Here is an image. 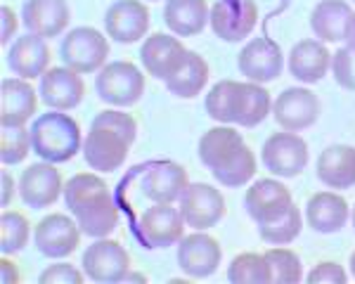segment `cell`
<instances>
[{
    "label": "cell",
    "mask_w": 355,
    "mask_h": 284,
    "mask_svg": "<svg viewBox=\"0 0 355 284\" xmlns=\"http://www.w3.org/2000/svg\"><path fill=\"white\" fill-rule=\"evenodd\" d=\"M227 280L232 284H263L272 282L270 265H268L266 256L261 254H237L232 263L227 265Z\"/></svg>",
    "instance_id": "cell-34"
},
{
    "label": "cell",
    "mask_w": 355,
    "mask_h": 284,
    "mask_svg": "<svg viewBox=\"0 0 355 284\" xmlns=\"http://www.w3.org/2000/svg\"><path fill=\"white\" fill-rule=\"evenodd\" d=\"M125 280H137V282H147V277H145V275H137V272H128V275H125Z\"/></svg>",
    "instance_id": "cell-47"
},
{
    "label": "cell",
    "mask_w": 355,
    "mask_h": 284,
    "mask_svg": "<svg viewBox=\"0 0 355 284\" xmlns=\"http://www.w3.org/2000/svg\"><path fill=\"white\" fill-rule=\"evenodd\" d=\"M150 10L140 0H116L105 12V31L112 41L130 45L147 36L150 31Z\"/></svg>",
    "instance_id": "cell-15"
},
{
    "label": "cell",
    "mask_w": 355,
    "mask_h": 284,
    "mask_svg": "<svg viewBox=\"0 0 355 284\" xmlns=\"http://www.w3.org/2000/svg\"><path fill=\"white\" fill-rule=\"evenodd\" d=\"M85 272H81L78 268H73L71 263H55L48 265L41 275H38V282L41 284H83Z\"/></svg>",
    "instance_id": "cell-41"
},
{
    "label": "cell",
    "mask_w": 355,
    "mask_h": 284,
    "mask_svg": "<svg viewBox=\"0 0 355 284\" xmlns=\"http://www.w3.org/2000/svg\"><path fill=\"white\" fill-rule=\"evenodd\" d=\"M353 8L346 0H320L311 12V28L322 43H339L346 36V26Z\"/></svg>",
    "instance_id": "cell-28"
},
{
    "label": "cell",
    "mask_w": 355,
    "mask_h": 284,
    "mask_svg": "<svg viewBox=\"0 0 355 284\" xmlns=\"http://www.w3.org/2000/svg\"><path fill=\"white\" fill-rule=\"evenodd\" d=\"M137 235L150 249H168L185 237V218L173 204H152L137 218Z\"/></svg>",
    "instance_id": "cell-6"
},
{
    "label": "cell",
    "mask_w": 355,
    "mask_h": 284,
    "mask_svg": "<svg viewBox=\"0 0 355 284\" xmlns=\"http://www.w3.org/2000/svg\"><path fill=\"white\" fill-rule=\"evenodd\" d=\"M33 244L48 258H67L81 247V227L67 213H50L33 227Z\"/></svg>",
    "instance_id": "cell-11"
},
{
    "label": "cell",
    "mask_w": 355,
    "mask_h": 284,
    "mask_svg": "<svg viewBox=\"0 0 355 284\" xmlns=\"http://www.w3.org/2000/svg\"><path fill=\"white\" fill-rule=\"evenodd\" d=\"M272 112L270 93L263 88L261 83H244V107L242 116H239V126L254 128L266 121V116Z\"/></svg>",
    "instance_id": "cell-37"
},
{
    "label": "cell",
    "mask_w": 355,
    "mask_h": 284,
    "mask_svg": "<svg viewBox=\"0 0 355 284\" xmlns=\"http://www.w3.org/2000/svg\"><path fill=\"white\" fill-rule=\"evenodd\" d=\"M225 199L220 190L206 183H190L180 197V213L187 227L209 230L225 215Z\"/></svg>",
    "instance_id": "cell-12"
},
{
    "label": "cell",
    "mask_w": 355,
    "mask_h": 284,
    "mask_svg": "<svg viewBox=\"0 0 355 284\" xmlns=\"http://www.w3.org/2000/svg\"><path fill=\"white\" fill-rule=\"evenodd\" d=\"M348 215H351V206L341 195L336 192H318L308 199L306 204V220L320 235H331L339 232L346 225Z\"/></svg>",
    "instance_id": "cell-25"
},
{
    "label": "cell",
    "mask_w": 355,
    "mask_h": 284,
    "mask_svg": "<svg viewBox=\"0 0 355 284\" xmlns=\"http://www.w3.org/2000/svg\"><path fill=\"white\" fill-rule=\"evenodd\" d=\"M209 76H211L209 62L199 53H194V50H187V57H185V62H182V66L164 83L171 95L182 98V100H192L204 90V85L209 83Z\"/></svg>",
    "instance_id": "cell-31"
},
{
    "label": "cell",
    "mask_w": 355,
    "mask_h": 284,
    "mask_svg": "<svg viewBox=\"0 0 355 284\" xmlns=\"http://www.w3.org/2000/svg\"><path fill=\"white\" fill-rule=\"evenodd\" d=\"M303 230V218L296 204L284 211L282 215H277L275 220H266V223H259V235L266 244H272V247H284V244H291L296 237L301 235Z\"/></svg>",
    "instance_id": "cell-33"
},
{
    "label": "cell",
    "mask_w": 355,
    "mask_h": 284,
    "mask_svg": "<svg viewBox=\"0 0 355 284\" xmlns=\"http://www.w3.org/2000/svg\"><path fill=\"white\" fill-rule=\"evenodd\" d=\"M150 3H157V0H150Z\"/></svg>",
    "instance_id": "cell-50"
},
{
    "label": "cell",
    "mask_w": 355,
    "mask_h": 284,
    "mask_svg": "<svg viewBox=\"0 0 355 284\" xmlns=\"http://www.w3.org/2000/svg\"><path fill=\"white\" fill-rule=\"evenodd\" d=\"M38 109V93L26 78H3L0 83V126H26Z\"/></svg>",
    "instance_id": "cell-18"
},
{
    "label": "cell",
    "mask_w": 355,
    "mask_h": 284,
    "mask_svg": "<svg viewBox=\"0 0 355 284\" xmlns=\"http://www.w3.org/2000/svg\"><path fill=\"white\" fill-rule=\"evenodd\" d=\"M187 57V48L180 43V38L168 36V33H152L145 38L140 48V60L147 73L159 81H168L173 73L180 69Z\"/></svg>",
    "instance_id": "cell-16"
},
{
    "label": "cell",
    "mask_w": 355,
    "mask_h": 284,
    "mask_svg": "<svg viewBox=\"0 0 355 284\" xmlns=\"http://www.w3.org/2000/svg\"><path fill=\"white\" fill-rule=\"evenodd\" d=\"M130 147L133 142L114 128L90 126V133L83 140V157L85 163L97 173H112L125 163Z\"/></svg>",
    "instance_id": "cell-8"
},
{
    "label": "cell",
    "mask_w": 355,
    "mask_h": 284,
    "mask_svg": "<svg viewBox=\"0 0 355 284\" xmlns=\"http://www.w3.org/2000/svg\"><path fill=\"white\" fill-rule=\"evenodd\" d=\"M164 21L173 36L190 38L211 21V8L206 0H166Z\"/></svg>",
    "instance_id": "cell-27"
},
{
    "label": "cell",
    "mask_w": 355,
    "mask_h": 284,
    "mask_svg": "<svg viewBox=\"0 0 355 284\" xmlns=\"http://www.w3.org/2000/svg\"><path fill=\"white\" fill-rule=\"evenodd\" d=\"M259 21L256 0H218L211 8V28L225 43H239L251 36Z\"/></svg>",
    "instance_id": "cell-10"
},
{
    "label": "cell",
    "mask_w": 355,
    "mask_h": 284,
    "mask_svg": "<svg viewBox=\"0 0 355 284\" xmlns=\"http://www.w3.org/2000/svg\"><path fill=\"white\" fill-rule=\"evenodd\" d=\"M331 73L334 81L343 90H355V50L353 48H339L331 55Z\"/></svg>",
    "instance_id": "cell-39"
},
{
    "label": "cell",
    "mask_w": 355,
    "mask_h": 284,
    "mask_svg": "<svg viewBox=\"0 0 355 284\" xmlns=\"http://www.w3.org/2000/svg\"><path fill=\"white\" fill-rule=\"evenodd\" d=\"M0 17H3V33H0V43L8 45L15 38L17 28H19V19H17L15 10L8 8V5H3V10H0Z\"/></svg>",
    "instance_id": "cell-43"
},
{
    "label": "cell",
    "mask_w": 355,
    "mask_h": 284,
    "mask_svg": "<svg viewBox=\"0 0 355 284\" xmlns=\"http://www.w3.org/2000/svg\"><path fill=\"white\" fill-rule=\"evenodd\" d=\"M53 53H50L48 38H41L36 33H24L15 38V43L8 50V66L15 71V76L33 81L41 78L50 69Z\"/></svg>",
    "instance_id": "cell-20"
},
{
    "label": "cell",
    "mask_w": 355,
    "mask_h": 284,
    "mask_svg": "<svg viewBox=\"0 0 355 284\" xmlns=\"http://www.w3.org/2000/svg\"><path fill=\"white\" fill-rule=\"evenodd\" d=\"M263 256L270 265V277L275 284H296L303 280V263L299 254H294L291 249L275 247L268 249Z\"/></svg>",
    "instance_id": "cell-36"
},
{
    "label": "cell",
    "mask_w": 355,
    "mask_h": 284,
    "mask_svg": "<svg viewBox=\"0 0 355 284\" xmlns=\"http://www.w3.org/2000/svg\"><path fill=\"white\" fill-rule=\"evenodd\" d=\"M93 126H107V128H114L116 133L125 135L130 142H135L137 138V121L130 116L128 112H121V109H105L100 112L97 116L93 118Z\"/></svg>",
    "instance_id": "cell-40"
},
{
    "label": "cell",
    "mask_w": 355,
    "mask_h": 284,
    "mask_svg": "<svg viewBox=\"0 0 355 284\" xmlns=\"http://www.w3.org/2000/svg\"><path fill=\"white\" fill-rule=\"evenodd\" d=\"M277 126L289 133H301L320 118V100L308 88H287L272 102Z\"/></svg>",
    "instance_id": "cell-14"
},
{
    "label": "cell",
    "mask_w": 355,
    "mask_h": 284,
    "mask_svg": "<svg viewBox=\"0 0 355 284\" xmlns=\"http://www.w3.org/2000/svg\"><path fill=\"white\" fill-rule=\"evenodd\" d=\"M331 69V53L322 41H299L289 53V71L301 83H318Z\"/></svg>",
    "instance_id": "cell-24"
},
{
    "label": "cell",
    "mask_w": 355,
    "mask_h": 284,
    "mask_svg": "<svg viewBox=\"0 0 355 284\" xmlns=\"http://www.w3.org/2000/svg\"><path fill=\"white\" fill-rule=\"evenodd\" d=\"M263 166L279 178H296L308 166V145L296 133H272L261 150Z\"/></svg>",
    "instance_id": "cell-7"
},
{
    "label": "cell",
    "mask_w": 355,
    "mask_h": 284,
    "mask_svg": "<svg viewBox=\"0 0 355 284\" xmlns=\"http://www.w3.org/2000/svg\"><path fill=\"white\" fill-rule=\"evenodd\" d=\"M64 202L83 235L100 240L110 237L119 225V206L110 185L97 173H76L64 185Z\"/></svg>",
    "instance_id": "cell-1"
},
{
    "label": "cell",
    "mask_w": 355,
    "mask_h": 284,
    "mask_svg": "<svg viewBox=\"0 0 355 284\" xmlns=\"http://www.w3.org/2000/svg\"><path fill=\"white\" fill-rule=\"evenodd\" d=\"M17 190H19V185H15L12 173H10V170H3V197H0V204H3L5 208L12 204Z\"/></svg>",
    "instance_id": "cell-45"
},
{
    "label": "cell",
    "mask_w": 355,
    "mask_h": 284,
    "mask_svg": "<svg viewBox=\"0 0 355 284\" xmlns=\"http://www.w3.org/2000/svg\"><path fill=\"white\" fill-rule=\"evenodd\" d=\"M211 175L223 187H242L256 175V154L249 150V145L239 147L223 166L211 170Z\"/></svg>",
    "instance_id": "cell-32"
},
{
    "label": "cell",
    "mask_w": 355,
    "mask_h": 284,
    "mask_svg": "<svg viewBox=\"0 0 355 284\" xmlns=\"http://www.w3.org/2000/svg\"><path fill=\"white\" fill-rule=\"evenodd\" d=\"M308 284H346L348 272L343 270V265L334 263V260H322L306 275Z\"/></svg>",
    "instance_id": "cell-42"
},
{
    "label": "cell",
    "mask_w": 355,
    "mask_h": 284,
    "mask_svg": "<svg viewBox=\"0 0 355 284\" xmlns=\"http://www.w3.org/2000/svg\"><path fill=\"white\" fill-rule=\"evenodd\" d=\"M353 3H355V0H353Z\"/></svg>",
    "instance_id": "cell-51"
},
{
    "label": "cell",
    "mask_w": 355,
    "mask_h": 284,
    "mask_svg": "<svg viewBox=\"0 0 355 284\" xmlns=\"http://www.w3.org/2000/svg\"><path fill=\"white\" fill-rule=\"evenodd\" d=\"M62 62L78 73L100 71L110 57V41L102 31L93 26H76L62 41Z\"/></svg>",
    "instance_id": "cell-4"
},
{
    "label": "cell",
    "mask_w": 355,
    "mask_h": 284,
    "mask_svg": "<svg viewBox=\"0 0 355 284\" xmlns=\"http://www.w3.org/2000/svg\"><path fill=\"white\" fill-rule=\"evenodd\" d=\"M21 19L28 33H36L41 38H57L71 21V10L67 0H26Z\"/></svg>",
    "instance_id": "cell-23"
},
{
    "label": "cell",
    "mask_w": 355,
    "mask_h": 284,
    "mask_svg": "<svg viewBox=\"0 0 355 284\" xmlns=\"http://www.w3.org/2000/svg\"><path fill=\"white\" fill-rule=\"evenodd\" d=\"M318 178L329 190H348L355 185V147L329 145L318 157Z\"/></svg>",
    "instance_id": "cell-26"
},
{
    "label": "cell",
    "mask_w": 355,
    "mask_h": 284,
    "mask_svg": "<svg viewBox=\"0 0 355 284\" xmlns=\"http://www.w3.org/2000/svg\"><path fill=\"white\" fill-rule=\"evenodd\" d=\"M85 83L81 73L69 66H50L41 76V100L50 109L69 112L81 105Z\"/></svg>",
    "instance_id": "cell-19"
},
{
    "label": "cell",
    "mask_w": 355,
    "mask_h": 284,
    "mask_svg": "<svg viewBox=\"0 0 355 284\" xmlns=\"http://www.w3.org/2000/svg\"><path fill=\"white\" fill-rule=\"evenodd\" d=\"M31 223L21 211H3L0 215V251L17 254L28 244Z\"/></svg>",
    "instance_id": "cell-35"
},
{
    "label": "cell",
    "mask_w": 355,
    "mask_h": 284,
    "mask_svg": "<svg viewBox=\"0 0 355 284\" xmlns=\"http://www.w3.org/2000/svg\"><path fill=\"white\" fill-rule=\"evenodd\" d=\"M95 90L107 105L133 107L145 95V73L133 62H110L97 71Z\"/></svg>",
    "instance_id": "cell-3"
},
{
    "label": "cell",
    "mask_w": 355,
    "mask_h": 284,
    "mask_svg": "<svg viewBox=\"0 0 355 284\" xmlns=\"http://www.w3.org/2000/svg\"><path fill=\"white\" fill-rule=\"evenodd\" d=\"M244 204L256 223H266V220H275L277 215H282L294 204V199L287 185L275 178H263L246 190Z\"/></svg>",
    "instance_id": "cell-22"
},
{
    "label": "cell",
    "mask_w": 355,
    "mask_h": 284,
    "mask_svg": "<svg viewBox=\"0 0 355 284\" xmlns=\"http://www.w3.org/2000/svg\"><path fill=\"white\" fill-rule=\"evenodd\" d=\"M348 265H351V275L355 277V251L351 254V260H348Z\"/></svg>",
    "instance_id": "cell-48"
},
{
    "label": "cell",
    "mask_w": 355,
    "mask_h": 284,
    "mask_svg": "<svg viewBox=\"0 0 355 284\" xmlns=\"http://www.w3.org/2000/svg\"><path fill=\"white\" fill-rule=\"evenodd\" d=\"M220 260H223L220 244L206 230H197L192 235H185L178 242V265L192 280L211 277L220 268Z\"/></svg>",
    "instance_id": "cell-9"
},
{
    "label": "cell",
    "mask_w": 355,
    "mask_h": 284,
    "mask_svg": "<svg viewBox=\"0 0 355 284\" xmlns=\"http://www.w3.org/2000/svg\"><path fill=\"white\" fill-rule=\"evenodd\" d=\"M343 43H346L348 48L355 50V12L351 17V21H348V26H346V36H343Z\"/></svg>",
    "instance_id": "cell-46"
},
{
    "label": "cell",
    "mask_w": 355,
    "mask_h": 284,
    "mask_svg": "<svg viewBox=\"0 0 355 284\" xmlns=\"http://www.w3.org/2000/svg\"><path fill=\"white\" fill-rule=\"evenodd\" d=\"M81 265L93 282L112 284L125 280V275L130 272V256L121 247V242L100 237L83 251Z\"/></svg>",
    "instance_id": "cell-5"
},
{
    "label": "cell",
    "mask_w": 355,
    "mask_h": 284,
    "mask_svg": "<svg viewBox=\"0 0 355 284\" xmlns=\"http://www.w3.org/2000/svg\"><path fill=\"white\" fill-rule=\"evenodd\" d=\"M0 282L3 284H19L21 282V272L17 268L15 260L8 258V254H3V258H0Z\"/></svg>",
    "instance_id": "cell-44"
},
{
    "label": "cell",
    "mask_w": 355,
    "mask_h": 284,
    "mask_svg": "<svg viewBox=\"0 0 355 284\" xmlns=\"http://www.w3.org/2000/svg\"><path fill=\"white\" fill-rule=\"evenodd\" d=\"M187 185H190V175L175 161H157L142 175V195L154 204L180 202Z\"/></svg>",
    "instance_id": "cell-21"
},
{
    "label": "cell",
    "mask_w": 355,
    "mask_h": 284,
    "mask_svg": "<svg viewBox=\"0 0 355 284\" xmlns=\"http://www.w3.org/2000/svg\"><path fill=\"white\" fill-rule=\"evenodd\" d=\"M237 66L251 83H270L282 76L284 55L282 48L270 38H251L237 55Z\"/></svg>",
    "instance_id": "cell-13"
},
{
    "label": "cell",
    "mask_w": 355,
    "mask_h": 284,
    "mask_svg": "<svg viewBox=\"0 0 355 284\" xmlns=\"http://www.w3.org/2000/svg\"><path fill=\"white\" fill-rule=\"evenodd\" d=\"M64 195L62 173L55 168V163H31L24 168L19 178V197L31 208H48Z\"/></svg>",
    "instance_id": "cell-17"
},
{
    "label": "cell",
    "mask_w": 355,
    "mask_h": 284,
    "mask_svg": "<svg viewBox=\"0 0 355 284\" xmlns=\"http://www.w3.org/2000/svg\"><path fill=\"white\" fill-rule=\"evenodd\" d=\"M31 150V130L26 126L3 128V133H0V159H3L5 166L21 163Z\"/></svg>",
    "instance_id": "cell-38"
},
{
    "label": "cell",
    "mask_w": 355,
    "mask_h": 284,
    "mask_svg": "<svg viewBox=\"0 0 355 284\" xmlns=\"http://www.w3.org/2000/svg\"><path fill=\"white\" fill-rule=\"evenodd\" d=\"M244 145L246 142L237 128L220 123V126L206 130L202 138H199V159H202V163L206 168L214 170L223 166V163Z\"/></svg>",
    "instance_id": "cell-30"
},
{
    "label": "cell",
    "mask_w": 355,
    "mask_h": 284,
    "mask_svg": "<svg viewBox=\"0 0 355 284\" xmlns=\"http://www.w3.org/2000/svg\"><path fill=\"white\" fill-rule=\"evenodd\" d=\"M351 218H353V227H355V208H353V213H351Z\"/></svg>",
    "instance_id": "cell-49"
},
{
    "label": "cell",
    "mask_w": 355,
    "mask_h": 284,
    "mask_svg": "<svg viewBox=\"0 0 355 284\" xmlns=\"http://www.w3.org/2000/svg\"><path fill=\"white\" fill-rule=\"evenodd\" d=\"M242 107H244V83L225 78L218 81L206 95V114L214 118L216 123H239L242 116Z\"/></svg>",
    "instance_id": "cell-29"
},
{
    "label": "cell",
    "mask_w": 355,
    "mask_h": 284,
    "mask_svg": "<svg viewBox=\"0 0 355 284\" xmlns=\"http://www.w3.org/2000/svg\"><path fill=\"white\" fill-rule=\"evenodd\" d=\"M31 147L33 154H38L43 161H71L83 147L81 126L73 116L57 109L41 114L31 126Z\"/></svg>",
    "instance_id": "cell-2"
}]
</instances>
